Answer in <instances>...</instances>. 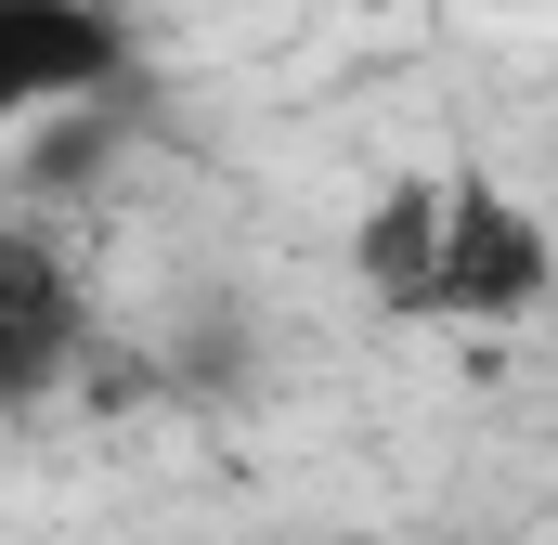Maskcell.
I'll return each instance as SVG.
<instances>
[{
  "label": "cell",
  "instance_id": "obj_2",
  "mask_svg": "<svg viewBox=\"0 0 558 545\" xmlns=\"http://www.w3.org/2000/svg\"><path fill=\"white\" fill-rule=\"evenodd\" d=\"M118 78H131V26L105 0H0V143L105 105Z\"/></svg>",
  "mask_w": 558,
  "mask_h": 545
},
{
  "label": "cell",
  "instance_id": "obj_3",
  "mask_svg": "<svg viewBox=\"0 0 558 545\" xmlns=\"http://www.w3.org/2000/svg\"><path fill=\"white\" fill-rule=\"evenodd\" d=\"M92 351V272L65 261L39 221H0V415L65 390Z\"/></svg>",
  "mask_w": 558,
  "mask_h": 545
},
{
  "label": "cell",
  "instance_id": "obj_1",
  "mask_svg": "<svg viewBox=\"0 0 558 545\" xmlns=\"http://www.w3.org/2000/svg\"><path fill=\"white\" fill-rule=\"evenodd\" d=\"M351 261H364V299H377V312L481 338V325H520V312L546 299L558 247H546V208H533L507 169H403V182L364 208Z\"/></svg>",
  "mask_w": 558,
  "mask_h": 545
}]
</instances>
